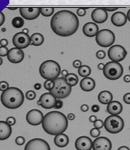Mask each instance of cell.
I'll list each match as a JSON object with an SVG mask.
<instances>
[{
  "label": "cell",
  "mask_w": 130,
  "mask_h": 150,
  "mask_svg": "<svg viewBox=\"0 0 130 150\" xmlns=\"http://www.w3.org/2000/svg\"><path fill=\"white\" fill-rule=\"evenodd\" d=\"M129 70H130V66H129Z\"/></svg>",
  "instance_id": "e7e4bbea"
},
{
  "label": "cell",
  "mask_w": 130,
  "mask_h": 150,
  "mask_svg": "<svg viewBox=\"0 0 130 150\" xmlns=\"http://www.w3.org/2000/svg\"><path fill=\"white\" fill-rule=\"evenodd\" d=\"M24 24V19L20 16H16L12 20V25L15 28H21Z\"/></svg>",
  "instance_id": "f546056e"
},
{
  "label": "cell",
  "mask_w": 130,
  "mask_h": 150,
  "mask_svg": "<svg viewBox=\"0 0 130 150\" xmlns=\"http://www.w3.org/2000/svg\"><path fill=\"white\" fill-rule=\"evenodd\" d=\"M69 138L65 134H60L54 138V144L57 147L64 148L68 145Z\"/></svg>",
  "instance_id": "cb8c5ba5"
},
{
  "label": "cell",
  "mask_w": 130,
  "mask_h": 150,
  "mask_svg": "<svg viewBox=\"0 0 130 150\" xmlns=\"http://www.w3.org/2000/svg\"><path fill=\"white\" fill-rule=\"evenodd\" d=\"M43 42H44V37L39 33H35L30 37V45L35 46H39L43 44Z\"/></svg>",
  "instance_id": "484cf974"
},
{
  "label": "cell",
  "mask_w": 130,
  "mask_h": 150,
  "mask_svg": "<svg viewBox=\"0 0 130 150\" xmlns=\"http://www.w3.org/2000/svg\"><path fill=\"white\" fill-rule=\"evenodd\" d=\"M12 134L11 126L5 121H0V141L6 140L10 137Z\"/></svg>",
  "instance_id": "44dd1931"
},
{
  "label": "cell",
  "mask_w": 130,
  "mask_h": 150,
  "mask_svg": "<svg viewBox=\"0 0 130 150\" xmlns=\"http://www.w3.org/2000/svg\"><path fill=\"white\" fill-rule=\"evenodd\" d=\"M96 56H97L98 59H103L106 56V53H105V52L103 51V50H99V51L97 52Z\"/></svg>",
  "instance_id": "74e56055"
},
{
  "label": "cell",
  "mask_w": 130,
  "mask_h": 150,
  "mask_svg": "<svg viewBox=\"0 0 130 150\" xmlns=\"http://www.w3.org/2000/svg\"><path fill=\"white\" fill-rule=\"evenodd\" d=\"M106 131L111 134H118L124 128V120L118 115H111L104 122Z\"/></svg>",
  "instance_id": "8992f818"
},
{
  "label": "cell",
  "mask_w": 130,
  "mask_h": 150,
  "mask_svg": "<svg viewBox=\"0 0 130 150\" xmlns=\"http://www.w3.org/2000/svg\"><path fill=\"white\" fill-rule=\"evenodd\" d=\"M123 100L126 104H130V92L125 94V96L123 97Z\"/></svg>",
  "instance_id": "7bdbcfd3"
},
{
  "label": "cell",
  "mask_w": 130,
  "mask_h": 150,
  "mask_svg": "<svg viewBox=\"0 0 130 150\" xmlns=\"http://www.w3.org/2000/svg\"><path fill=\"white\" fill-rule=\"evenodd\" d=\"M109 59L112 62H121L125 58V56H127V52L125 49L124 47L119 45H115L109 49L108 52H107Z\"/></svg>",
  "instance_id": "9c48e42d"
},
{
  "label": "cell",
  "mask_w": 130,
  "mask_h": 150,
  "mask_svg": "<svg viewBox=\"0 0 130 150\" xmlns=\"http://www.w3.org/2000/svg\"><path fill=\"white\" fill-rule=\"evenodd\" d=\"M104 9H105L107 12V11L112 12V11H115V10H117L118 8V7H114V8H104Z\"/></svg>",
  "instance_id": "816d5d0a"
},
{
  "label": "cell",
  "mask_w": 130,
  "mask_h": 150,
  "mask_svg": "<svg viewBox=\"0 0 130 150\" xmlns=\"http://www.w3.org/2000/svg\"><path fill=\"white\" fill-rule=\"evenodd\" d=\"M91 18L96 23H104L108 18V13L104 8H97L92 12Z\"/></svg>",
  "instance_id": "2e32d148"
},
{
  "label": "cell",
  "mask_w": 130,
  "mask_h": 150,
  "mask_svg": "<svg viewBox=\"0 0 130 150\" xmlns=\"http://www.w3.org/2000/svg\"><path fill=\"white\" fill-rule=\"evenodd\" d=\"M43 117H44V116L40 110H31L27 113L26 120L30 125L37 126V125L42 124Z\"/></svg>",
  "instance_id": "4fadbf2b"
},
{
  "label": "cell",
  "mask_w": 130,
  "mask_h": 150,
  "mask_svg": "<svg viewBox=\"0 0 130 150\" xmlns=\"http://www.w3.org/2000/svg\"><path fill=\"white\" fill-rule=\"evenodd\" d=\"M24 150H50V146L42 138H34L27 143Z\"/></svg>",
  "instance_id": "30bf717a"
},
{
  "label": "cell",
  "mask_w": 130,
  "mask_h": 150,
  "mask_svg": "<svg viewBox=\"0 0 130 150\" xmlns=\"http://www.w3.org/2000/svg\"><path fill=\"white\" fill-rule=\"evenodd\" d=\"M123 80H124V81L126 82V83H129L130 82V75H129V74L125 75V77H124V78H123Z\"/></svg>",
  "instance_id": "f907efd6"
},
{
  "label": "cell",
  "mask_w": 130,
  "mask_h": 150,
  "mask_svg": "<svg viewBox=\"0 0 130 150\" xmlns=\"http://www.w3.org/2000/svg\"><path fill=\"white\" fill-rule=\"evenodd\" d=\"M91 110H92V112H99V106L98 105H93L91 107Z\"/></svg>",
  "instance_id": "bcb514c9"
},
{
  "label": "cell",
  "mask_w": 130,
  "mask_h": 150,
  "mask_svg": "<svg viewBox=\"0 0 130 150\" xmlns=\"http://www.w3.org/2000/svg\"><path fill=\"white\" fill-rule=\"evenodd\" d=\"M90 135L92 136V138H98L99 136V134H100V131H99V129L97 128H92L90 130Z\"/></svg>",
  "instance_id": "d6a6232c"
},
{
  "label": "cell",
  "mask_w": 130,
  "mask_h": 150,
  "mask_svg": "<svg viewBox=\"0 0 130 150\" xmlns=\"http://www.w3.org/2000/svg\"><path fill=\"white\" fill-rule=\"evenodd\" d=\"M104 67H105V65H104V63H99V64H98V66H97V67H98V69H99V70H104Z\"/></svg>",
  "instance_id": "11a10c76"
},
{
  "label": "cell",
  "mask_w": 130,
  "mask_h": 150,
  "mask_svg": "<svg viewBox=\"0 0 130 150\" xmlns=\"http://www.w3.org/2000/svg\"><path fill=\"white\" fill-rule=\"evenodd\" d=\"M115 41V35L108 29H102L96 35V42L99 46L107 48L111 46Z\"/></svg>",
  "instance_id": "ba28073f"
},
{
  "label": "cell",
  "mask_w": 130,
  "mask_h": 150,
  "mask_svg": "<svg viewBox=\"0 0 130 150\" xmlns=\"http://www.w3.org/2000/svg\"><path fill=\"white\" fill-rule=\"evenodd\" d=\"M61 72L60 66L54 60H46L41 64L39 67V73L43 78L45 80L57 79Z\"/></svg>",
  "instance_id": "277c9868"
},
{
  "label": "cell",
  "mask_w": 130,
  "mask_h": 150,
  "mask_svg": "<svg viewBox=\"0 0 130 150\" xmlns=\"http://www.w3.org/2000/svg\"><path fill=\"white\" fill-rule=\"evenodd\" d=\"M104 75L107 79L114 81L119 79L123 74V67L119 63L116 62H109L105 64L104 70Z\"/></svg>",
  "instance_id": "52a82bcc"
},
{
  "label": "cell",
  "mask_w": 130,
  "mask_h": 150,
  "mask_svg": "<svg viewBox=\"0 0 130 150\" xmlns=\"http://www.w3.org/2000/svg\"><path fill=\"white\" fill-rule=\"evenodd\" d=\"M126 16H127V20L130 22V9L128 11L127 13V15H126Z\"/></svg>",
  "instance_id": "6f0895ef"
},
{
  "label": "cell",
  "mask_w": 130,
  "mask_h": 150,
  "mask_svg": "<svg viewBox=\"0 0 130 150\" xmlns=\"http://www.w3.org/2000/svg\"><path fill=\"white\" fill-rule=\"evenodd\" d=\"M111 22L116 27H122L127 22V16L122 12H116L111 16Z\"/></svg>",
  "instance_id": "ffe728a7"
},
{
  "label": "cell",
  "mask_w": 130,
  "mask_h": 150,
  "mask_svg": "<svg viewBox=\"0 0 130 150\" xmlns=\"http://www.w3.org/2000/svg\"><path fill=\"white\" fill-rule=\"evenodd\" d=\"M75 146L77 150H91L92 149V142L86 136H81L76 139Z\"/></svg>",
  "instance_id": "e0dca14e"
},
{
  "label": "cell",
  "mask_w": 130,
  "mask_h": 150,
  "mask_svg": "<svg viewBox=\"0 0 130 150\" xmlns=\"http://www.w3.org/2000/svg\"><path fill=\"white\" fill-rule=\"evenodd\" d=\"M96 82L91 77H84L80 82V88L85 91H91L95 88Z\"/></svg>",
  "instance_id": "603a6c76"
},
{
  "label": "cell",
  "mask_w": 130,
  "mask_h": 150,
  "mask_svg": "<svg viewBox=\"0 0 130 150\" xmlns=\"http://www.w3.org/2000/svg\"><path fill=\"white\" fill-rule=\"evenodd\" d=\"M60 74L63 76V77H65L67 76V75H68V72H67V70H62L61 72H60Z\"/></svg>",
  "instance_id": "f5cc1de1"
},
{
  "label": "cell",
  "mask_w": 130,
  "mask_h": 150,
  "mask_svg": "<svg viewBox=\"0 0 130 150\" xmlns=\"http://www.w3.org/2000/svg\"><path fill=\"white\" fill-rule=\"evenodd\" d=\"M25 96H26V98L28 99V100H34L36 97V93L34 91H28L25 94Z\"/></svg>",
  "instance_id": "1f68e13d"
},
{
  "label": "cell",
  "mask_w": 130,
  "mask_h": 150,
  "mask_svg": "<svg viewBox=\"0 0 130 150\" xmlns=\"http://www.w3.org/2000/svg\"><path fill=\"white\" fill-rule=\"evenodd\" d=\"M6 122L10 126H13V125H14V124H16V119H15L14 117H9L7 119H6Z\"/></svg>",
  "instance_id": "f35d334b"
},
{
  "label": "cell",
  "mask_w": 130,
  "mask_h": 150,
  "mask_svg": "<svg viewBox=\"0 0 130 150\" xmlns=\"http://www.w3.org/2000/svg\"><path fill=\"white\" fill-rule=\"evenodd\" d=\"M112 99H113V96L108 91H103L99 92V94L98 95V100L99 103L104 105L109 104L111 102H112Z\"/></svg>",
  "instance_id": "d4e9b609"
},
{
  "label": "cell",
  "mask_w": 130,
  "mask_h": 150,
  "mask_svg": "<svg viewBox=\"0 0 130 150\" xmlns=\"http://www.w3.org/2000/svg\"><path fill=\"white\" fill-rule=\"evenodd\" d=\"M34 88H35V89H36V90H39V89H41V88H42V85H41L40 83H36V84H35V85H34Z\"/></svg>",
  "instance_id": "db71d44e"
},
{
  "label": "cell",
  "mask_w": 130,
  "mask_h": 150,
  "mask_svg": "<svg viewBox=\"0 0 130 150\" xmlns=\"http://www.w3.org/2000/svg\"><path fill=\"white\" fill-rule=\"evenodd\" d=\"M123 107L121 103L118 101H112L107 104V111L111 115H118L122 112Z\"/></svg>",
  "instance_id": "7402d4cb"
},
{
  "label": "cell",
  "mask_w": 130,
  "mask_h": 150,
  "mask_svg": "<svg viewBox=\"0 0 130 150\" xmlns=\"http://www.w3.org/2000/svg\"><path fill=\"white\" fill-rule=\"evenodd\" d=\"M24 58V53L22 49L17 48H12L8 52L7 59L10 63H21Z\"/></svg>",
  "instance_id": "9a60e30c"
},
{
  "label": "cell",
  "mask_w": 130,
  "mask_h": 150,
  "mask_svg": "<svg viewBox=\"0 0 130 150\" xmlns=\"http://www.w3.org/2000/svg\"><path fill=\"white\" fill-rule=\"evenodd\" d=\"M64 79L71 87L75 86L76 84H78V77L75 74H68V75H67L66 77H64Z\"/></svg>",
  "instance_id": "4316f807"
},
{
  "label": "cell",
  "mask_w": 130,
  "mask_h": 150,
  "mask_svg": "<svg viewBox=\"0 0 130 150\" xmlns=\"http://www.w3.org/2000/svg\"><path fill=\"white\" fill-rule=\"evenodd\" d=\"M39 100L42 103V105H41L42 107H43L44 109H51V108L54 107L57 98L49 92V93L43 94L40 96Z\"/></svg>",
  "instance_id": "ac0fdd59"
},
{
  "label": "cell",
  "mask_w": 130,
  "mask_h": 150,
  "mask_svg": "<svg viewBox=\"0 0 130 150\" xmlns=\"http://www.w3.org/2000/svg\"><path fill=\"white\" fill-rule=\"evenodd\" d=\"M37 104H38V105H42V103H41V101L38 100V102H37Z\"/></svg>",
  "instance_id": "6125c7cd"
},
{
  "label": "cell",
  "mask_w": 130,
  "mask_h": 150,
  "mask_svg": "<svg viewBox=\"0 0 130 150\" xmlns=\"http://www.w3.org/2000/svg\"><path fill=\"white\" fill-rule=\"evenodd\" d=\"M8 52H9V49L6 47L0 46V57L7 56Z\"/></svg>",
  "instance_id": "e575fe53"
},
{
  "label": "cell",
  "mask_w": 130,
  "mask_h": 150,
  "mask_svg": "<svg viewBox=\"0 0 130 150\" xmlns=\"http://www.w3.org/2000/svg\"><path fill=\"white\" fill-rule=\"evenodd\" d=\"M118 150H130L129 148L127 147V146H121V147L118 148Z\"/></svg>",
  "instance_id": "9f6ffc18"
},
{
  "label": "cell",
  "mask_w": 130,
  "mask_h": 150,
  "mask_svg": "<svg viewBox=\"0 0 130 150\" xmlns=\"http://www.w3.org/2000/svg\"><path fill=\"white\" fill-rule=\"evenodd\" d=\"M22 32L24 33V34H26V35H28V29L24 28V29H23V30H22Z\"/></svg>",
  "instance_id": "680465c9"
},
{
  "label": "cell",
  "mask_w": 130,
  "mask_h": 150,
  "mask_svg": "<svg viewBox=\"0 0 130 150\" xmlns=\"http://www.w3.org/2000/svg\"><path fill=\"white\" fill-rule=\"evenodd\" d=\"M54 86V82L53 81H50V80H45L44 82V88L48 91H50L51 89Z\"/></svg>",
  "instance_id": "4dcf8cb0"
},
{
  "label": "cell",
  "mask_w": 130,
  "mask_h": 150,
  "mask_svg": "<svg viewBox=\"0 0 130 150\" xmlns=\"http://www.w3.org/2000/svg\"><path fill=\"white\" fill-rule=\"evenodd\" d=\"M82 66V62L80 60L76 59V60H75L73 62V67L75 68H76V69H79Z\"/></svg>",
  "instance_id": "b9f144b4"
},
{
  "label": "cell",
  "mask_w": 130,
  "mask_h": 150,
  "mask_svg": "<svg viewBox=\"0 0 130 150\" xmlns=\"http://www.w3.org/2000/svg\"><path fill=\"white\" fill-rule=\"evenodd\" d=\"M86 13V11H85V8H83V7H80V8H78L77 9V14H78V16H84Z\"/></svg>",
  "instance_id": "ab89813d"
},
{
  "label": "cell",
  "mask_w": 130,
  "mask_h": 150,
  "mask_svg": "<svg viewBox=\"0 0 130 150\" xmlns=\"http://www.w3.org/2000/svg\"><path fill=\"white\" fill-rule=\"evenodd\" d=\"M8 45V41L5 38H3V39L0 40V45L3 47H6V45Z\"/></svg>",
  "instance_id": "f6af8a7d"
},
{
  "label": "cell",
  "mask_w": 130,
  "mask_h": 150,
  "mask_svg": "<svg viewBox=\"0 0 130 150\" xmlns=\"http://www.w3.org/2000/svg\"><path fill=\"white\" fill-rule=\"evenodd\" d=\"M6 30V28H3V29H2V31H5Z\"/></svg>",
  "instance_id": "be15d7a7"
},
{
  "label": "cell",
  "mask_w": 130,
  "mask_h": 150,
  "mask_svg": "<svg viewBox=\"0 0 130 150\" xmlns=\"http://www.w3.org/2000/svg\"><path fill=\"white\" fill-rule=\"evenodd\" d=\"M13 44L17 49H25L30 45V37L23 32L17 33L13 38Z\"/></svg>",
  "instance_id": "8fae6325"
},
{
  "label": "cell",
  "mask_w": 130,
  "mask_h": 150,
  "mask_svg": "<svg viewBox=\"0 0 130 150\" xmlns=\"http://www.w3.org/2000/svg\"><path fill=\"white\" fill-rule=\"evenodd\" d=\"M53 12H54L53 7H40V13L46 17L52 16Z\"/></svg>",
  "instance_id": "f1b7e54d"
},
{
  "label": "cell",
  "mask_w": 130,
  "mask_h": 150,
  "mask_svg": "<svg viewBox=\"0 0 130 150\" xmlns=\"http://www.w3.org/2000/svg\"><path fill=\"white\" fill-rule=\"evenodd\" d=\"M0 100L6 108L14 110L21 106L24 103V96L21 89L11 87L1 94Z\"/></svg>",
  "instance_id": "3957f363"
},
{
  "label": "cell",
  "mask_w": 130,
  "mask_h": 150,
  "mask_svg": "<svg viewBox=\"0 0 130 150\" xmlns=\"http://www.w3.org/2000/svg\"><path fill=\"white\" fill-rule=\"evenodd\" d=\"M42 126L46 133L56 136L66 131L68 121L64 113L58 111H51L44 116Z\"/></svg>",
  "instance_id": "7a4b0ae2"
},
{
  "label": "cell",
  "mask_w": 130,
  "mask_h": 150,
  "mask_svg": "<svg viewBox=\"0 0 130 150\" xmlns=\"http://www.w3.org/2000/svg\"><path fill=\"white\" fill-rule=\"evenodd\" d=\"M54 86L50 91V93L56 98L62 99L67 98L71 94V87L69 85L64 77H57L53 80Z\"/></svg>",
  "instance_id": "5b68a950"
},
{
  "label": "cell",
  "mask_w": 130,
  "mask_h": 150,
  "mask_svg": "<svg viewBox=\"0 0 130 150\" xmlns=\"http://www.w3.org/2000/svg\"><path fill=\"white\" fill-rule=\"evenodd\" d=\"M10 87H9V84H8V82L6 81H0V91H5L6 90H7Z\"/></svg>",
  "instance_id": "836d02e7"
},
{
  "label": "cell",
  "mask_w": 130,
  "mask_h": 150,
  "mask_svg": "<svg viewBox=\"0 0 130 150\" xmlns=\"http://www.w3.org/2000/svg\"><path fill=\"white\" fill-rule=\"evenodd\" d=\"M50 27L56 35L68 37L78 30L79 21L78 16L69 10H60L53 16Z\"/></svg>",
  "instance_id": "6da1fadb"
},
{
  "label": "cell",
  "mask_w": 130,
  "mask_h": 150,
  "mask_svg": "<svg viewBox=\"0 0 130 150\" xmlns=\"http://www.w3.org/2000/svg\"><path fill=\"white\" fill-rule=\"evenodd\" d=\"M3 58H2V57H0V66H1V65H2V64H3Z\"/></svg>",
  "instance_id": "94428289"
},
{
  "label": "cell",
  "mask_w": 130,
  "mask_h": 150,
  "mask_svg": "<svg viewBox=\"0 0 130 150\" xmlns=\"http://www.w3.org/2000/svg\"><path fill=\"white\" fill-rule=\"evenodd\" d=\"M67 119L70 120H73L75 119V115L74 114V113H69L67 115Z\"/></svg>",
  "instance_id": "c3c4849f"
},
{
  "label": "cell",
  "mask_w": 130,
  "mask_h": 150,
  "mask_svg": "<svg viewBox=\"0 0 130 150\" xmlns=\"http://www.w3.org/2000/svg\"><path fill=\"white\" fill-rule=\"evenodd\" d=\"M63 105H64V103H63V101L62 100H60L58 99L56 101V103H55V105H54V108L56 110H59L60 108L63 107Z\"/></svg>",
  "instance_id": "60d3db41"
},
{
  "label": "cell",
  "mask_w": 130,
  "mask_h": 150,
  "mask_svg": "<svg viewBox=\"0 0 130 150\" xmlns=\"http://www.w3.org/2000/svg\"><path fill=\"white\" fill-rule=\"evenodd\" d=\"M15 142H16L17 145H22L25 143V139H24V137H22V136H18V137L16 138V139H15Z\"/></svg>",
  "instance_id": "8d00e7d4"
},
{
  "label": "cell",
  "mask_w": 130,
  "mask_h": 150,
  "mask_svg": "<svg viewBox=\"0 0 130 150\" xmlns=\"http://www.w3.org/2000/svg\"><path fill=\"white\" fill-rule=\"evenodd\" d=\"M111 142L106 137H98L92 142L93 150H111Z\"/></svg>",
  "instance_id": "5bb4252c"
},
{
  "label": "cell",
  "mask_w": 130,
  "mask_h": 150,
  "mask_svg": "<svg viewBox=\"0 0 130 150\" xmlns=\"http://www.w3.org/2000/svg\"><path fill=\"white\" fill-rule=\"evenodd\" d=\"M81 110L84 112H87L88 110H89V106H88V105H86V104L82 105V106H81Z\"/></svg>",
  "instance_id": "7dc6e473"
},
{
  "label": "cell",
  "mask_w": 130,
  "mask_h": 150,
  "mask_svg": "<svg viewBox=\"0 0 130 150\" xmlns=\"http://www.w3.org/2000/svg\"><path fill=\"white\" fill-rule=\"evenodd\" d=\"M93 125H94L95 128H97L99 130V129L102 128V127H104V124L101 120H97L93 123Z\"/></svg>",
  "instance_id": "d590c367"
},
{
  "label": "cell",
  "mask_w": 130,
  "mask_h": 150,
  "mask_svg": "<svg viewBox=\"0 0 130 150\" xmlns=\"http://www.w3.org/2000/svg\"><path fill=\"white\" fill-rule=\"evenodd\" d=\"M7 9H9L10 10H16V9H17L18 8H17V7H7Z\"/></svg>",
  "instance_id": "91938a15"
},
{
  "label": "cell",
  "mask_w": 130,
  "mask_h": 150,
  "mask_svg": "<svg viewBox=\"0 0 130 150\" xmlns=\"http://www.w3.org/2000/svg\"><path fill=\"white\" fill-rule=\"evenodd\" d=\"M78 74L82 76L83 77H88L89 75H90L91 74V69L89 66L84 65L82 66L78 70Z\"/></svg>",
  "instance_id": "83f0119b"
},
{
  "label": "cell",
  "mask_w": 130,
  "mask_h": 150,
  "mask_svg": "<svg viewBox=\"0 0 130 150\" xmlns=\"http://www.w3.org/2000/svg\"><path fill=\"white\" fill-rule=\"evenodd\" d=\"M5 22V15L3 12L0 13V26H2Z\"/></svg>",
  "instance_id": "ee69618b"
},
{
  "label": "cell",
  "mask_w": 130,
  "mask_h": 150,
  "mask_svg": "<svg viewBox=\"0 0 130 150\" xmlns=\"http://www.w3.org/2000/svg\"><path fill=\"white\" fill-rule=\"evenodd\" d=\"M89 120H90V122H92V123H94V122L97 120V117H96V116H94V115H92V116H90V118H89Z\"/></svg>",
  "instance_id": "681fc988"
},
{
  "label": "cell",
  "mask_w": 130,
  "mask_h": 150,
  "mask_svg": "<svg viewBox=\"0 0 130 150\" xmlns=\"http://www.w3.org/2000/svg\"><path fill=\"white\" fill-rule=\"evenodd\" d=\"M19 10L22 18L28 21L35 20L40 14V7H21Z\"/></svg>",
  "instance_id": "7c38bea8"
},
{
  "label": "cell",
  "mask_w": 130,
  "mask_h": 150,
  "mask_svg": "<svg viewBox=\"0 0 130 150\" xmlns=\"http://www.w3.org/2000/svg\"><path fill=\"white\" fill-rule=\"evenodd\" d=\"M82 32L87 37H94L99 32V28L97 25V23L89 22L83 26Z\"/></svg>",
  "instance_id": "d6986e66"
}]
</instances>
